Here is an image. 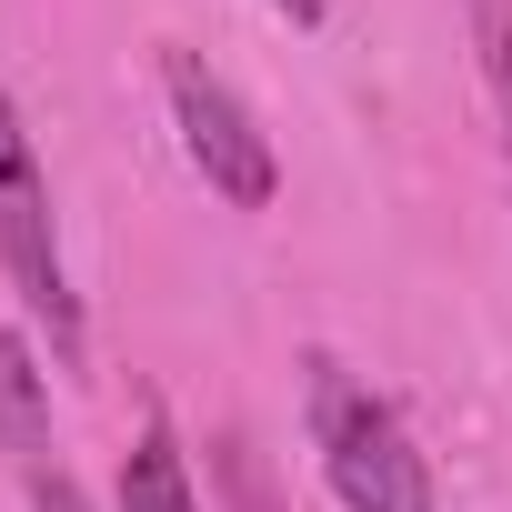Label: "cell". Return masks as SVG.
I'll return each mask as SVG.
<instances>
[{
	"instance_id": "3957f363",
	"label": "cell",
	"mask_w": 512,
	"mask_h": 512,
	"mask_svg": "<svg viewBox=\"0 0 512 512\" xmlns=\"http://www.w3.org/2000/svg\"><path fill=\"white\" fill-rule=\"evenodd\" d=\"M161 101H171L181 161L211 181V201H231V211H272V191H282L272 131L251 121V101H241L201 51H161Z\"/></svg>"
},
{
	"instance_id": "9c48e42d",
	"label": "cell",
	"mask_w": 512,
	"mask_h": 512,
	"mask_svg": "<svg viewBox=\"0 0 512 512\" xmlns=\"http://www.w3.org/2000/svg\"><path fill=\"white\" fill-rule=\"evenodd\" d=\"M272 11H282V21H302V31H312V21H322V11H332V0H272Z\"/></svg>"
},
{
	"instance_id": "5b68a950",
	"label": "cell",
	"mask_w": 512,
	"mask_h": 512,
	"mask_svg": "<svg viewBox=\"0 0 512 512\" xmlns=\"http://www.w3.org/2000/svg\"><path fill=\"white\" fill-rule=\"evenodd\" d=\"M0 452H11V472L51 462V372L31 332H0Z\"/></svg>"
},
{
	"instance_id": "7a4b0ae2",
	"label": "cell",
	"mask_w": 512,
	"mask_h": 512,
	"mask_svg": "<svg viewBox=\"0 0 512 512\" xmlns=\"http://www.w3.org/2000/svg\"><path fill=\"white\" fill-rule=\"evenodd\" d=\"M0 272H11L31 332H51V362H81V292L61 262V221H51V171L31 151L21 101L0 91Z\"/></svg>"
},
{
	"instance_id": "6da1fadb",
	"label": "cell",
	"mask_w": 512,
	"mask_h": 512,
	"mask_svg": "<svg viewBox=\"0 0 512 512\" xmlns=\"http://www.w3.org/2000/svg\"><path fill=\"white\" fill-rule=\"evenodd\" d=\"M302 412H312V452H322V482L342 512H432V462L412 442V422L332 352L302 362Z\"/></svg>"
},
{
	"instance_id": "277c9868",
	"label": "cell",
	"mask_w": 512,
	"mask_h": 512,
	"mask_svg": "<svg viewBox=\"0 0 512 512\" xmlns=\"http://www.w3.org/2000/svg\"><path fill=\"white\" fill-rule=\"evenodd\" d=\"M111 502H121V512H201V482H191V452H181L171 412H151V422L131 432V452H121V482H111Z\"/></svg>"
},
{
	"instance_id": "52a82bcc",
	"label": "cell",
	"mask_w": 512,
	"mask_h": 512,
	"mask_svg": "<svg viewBox=\"0 0 512 512\" xmlns=\"http://www.w3.org/2000/svg\"><path fill=\"white\" fill-rule=\"evenodd\" d=\"M472 51H482V91L502 111V161H512V0H482L472 11Z\"/></svg>"
},
{
	"instance_id": "8992f818",
	"label": "cell",
	"mask_w": 512,
	"mask_h": 512,
	"mask_svg": "<svg viewBox=\"0 0 512 512\" xmlns=\"http://www.w3.org/2000/svg\"><path fill=\"white\" fill-rule=\"evenodd\" d=\"M211 512H292L262 452H251V432H211Z\"/></svg>"
},
{
	"instance_id": "ba28073f",
	"label": "cell",
	"mask_w": 512,
	"mask_h": 512,
	"mask_svg": "<svg viewBox=\"0 0 512 512\" xmlns=\"http://www.w3.org/2000/svg\"><path fill=\"white\" fill-rule=\"evenodd\" d=\"M21 492H31V512H91V502H81V482L61 472V452H51V462H31V472H21Z\"/></svg>"
}]
</instances>
